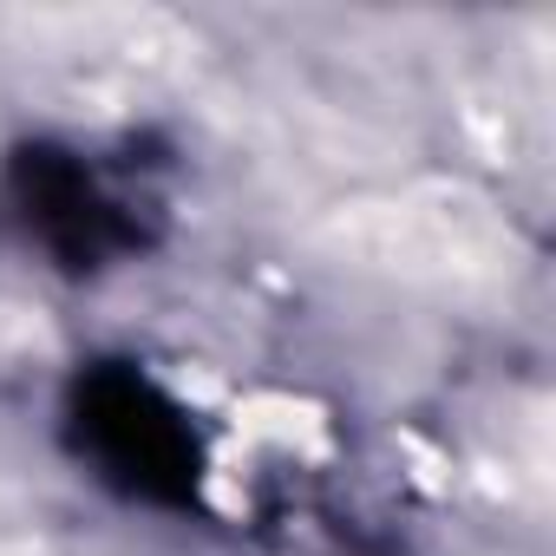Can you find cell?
Returning <instances> with one entry per match:
<instances>
[{"mask_svg": "<svg viewBox=\"0 0 556 556\" xmlns=\"http://www.w3.org/2000/svg\"><path fill=\"white\" fill-rule=\"evenodd\" d=\"M79 452L131 497L190 504L197 491V432L190 419L131 367H92L73 393Z\"/></svg>", "mask_w": 556, "mask_h": 556, "instance_id": "1", "label": "cell"}, {"mask_svg": "<svg viewBox=\"0 0 556 556\" xmlns=\"http://www.w3.org/2000/svg\"><path fill=\"white\" fill-rule=\"evenodd\" d=\"M21 203L66 262H99V255L131 242V223L118 216V203L60 151H27L21 157Z\"/></svg>", "mask_w": 556, "mask_h": 556, "instance_id": "2", "label": "cell"}]
</instances>
